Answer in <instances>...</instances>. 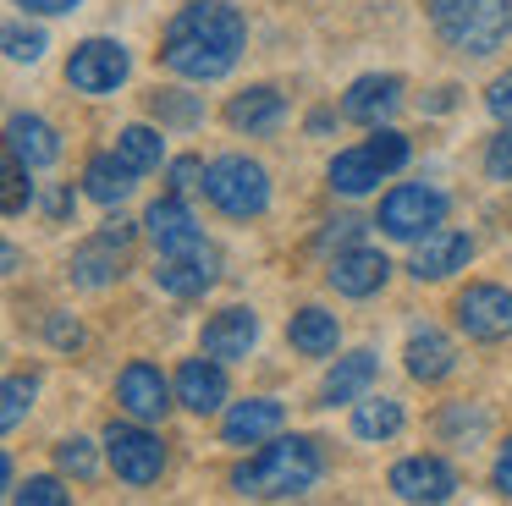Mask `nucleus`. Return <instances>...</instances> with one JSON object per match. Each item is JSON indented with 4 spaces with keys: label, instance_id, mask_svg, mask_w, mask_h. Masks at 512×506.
Listing matches in <instances>:
<instances>
[{
    "label": "nucleus",
    "instance_id": "11",
    "mask_svg": "<svg viewBox=\"0 0 512 506\" xmlns=\"http://www.w3.org/2000/svg\"><path fill=\"white\" fill-rule=\"evenodd\" d=\"M116 402H122L127 418L155 424V418H166V407H171V385H166V374H160L155 363L133 358L122 369V380H116Z\"/></svg>",
    "mask_w": 512,
    "mask_h": 506
},
{
    "label": "nucleus",
    "instance_id": "27",
    "mask_svg": "<svg viewBox=\"0 0 512 506\" xmlns=\"http://www.w3.org/2000/svg\"><path fill=\"white\" fill-rule=\"evenodd\" d=\"M116 154H122V160L133 165L138 176H144V171H160V160H166V138H160L155 127H144V121H133V127L116 132Z\"/></svg>",
    "mask_w": 512,
    "mask_h": 506
},
{
    "label": "nucleus",
    "instance_id": "42",
    "mask_svg": "<svg viewBox=\"0 0 512 506\" xmlns=\"http://www.w3.org/2000/svg\"><path fill=\"white\" fill-rule=\"evenodd\" d=\"M155 105H160V116H177V121L199 116V105H182V99H155Z\"/></svg>",
    "mask_w": 512,
    "mask_h": 506
},
{
    "label": "nucleus",
    "instance_id": "34",
    "mask_svg": "<svg viewBox=\"0 0 512 506\" xmlns=\"http://www.w3.org/2000/svg\"><path fill=\"white\" fill-rule=\"evenodd\" d=\"M485 171L496 176V182H512V121L490 138V149H485Z\"/></svg>",
    "mask_w": 512,
    "mask_h": 506
},
{
    "label": "nucleus",
    "instance_id": "12",
    "mask_svg": "<svg viewBox=\"0 0 512 506\" xmlns=\"http://www.w3.org/2000/svg\"><path fill=\"white\" fill-rule=\"evenodd\" d=\"M397 105H402V77L391 72H369L342 94V116L358 121V127H386L397 116Z\"/></svg>",
    "mask_w": 512,
    "mask_h": 506
},
{
    "label": "nucleus",
    "instance_id": "23",
    "mask_svg": "<svg viewBox=\"0 0 512 506\" xmlns=\"http://www.w3.org/2000/svg\"><path fill=\"white\" fill-rule=\"evenodd\" d=\"M281 116H287V99H281L270 83L243 88V94L226 105V121H232L237 132H270V127H281Z\"/></svg>",
    "mask_w": 512,
    "mask_h": 506
},
{
    "label": "nucleus",
    "instance_id": "2",
    "mask_svg": "<svg viewBox=\"0 0 512 506\" xmlns=\"http://www.w3.org/2000/svg\"><path fill=\"white\" fill-rule=\"evenodd\" d=\"M320 468V446L309 435H270V446H259L248 462L232 468V490L243 501H292L314 490Z\"/></svg>",
    "mask_w": 512,
    "mask_h": 506
},
{
    "label": "nucleus",
    "instance_id": "33",
    "mask_svg": "<svg viewBox=\"0 0 512 506\" xmlns=\"http://www.w3.org/2000/svg\"><path fill=\"white\" fill-rule=\"evenodd\" d=\"M45 28H23V22H12V28H6V55H12V61H39V55H45Z\"/></svg>",
    "mask_w": 512,
    "mask_h": 506
},
{
    "label": "nucleus",
    "instance_id": "30",
    "mask_svg": "<svg viewBox=\"0 0 512 506\" xmlns=\"http://www.w3.org/2000/svg\"><path fill=\"white\" fill-rule=\"evenodd\" d=\"M34 396H39L34 374H12V380H6V396H0V402H6V407H0V424L17 429V424H23V413L34 407Z\"/></svg>",
    "mask_w": 512,
    "mask_h": 506
},
{
    "label": "nucleus",
    "instance_id": "4",
    "mask_svg": "<svg viewBox=\"0 0 512 506\" xmlns=\"http://www.w3.org/2000/svg\"><path fill=\"white\" fill-rule=\"evenodd\" d=\"M435 33L463 55H490L512 33V0H435Z\"/></svg>",
    "mask_w": 512,
    "mask_h": 506
},
{
    "label": "nucleus",
    "instance_id": "32",
    "mask_svg": "<svg viewBox=\"0 0 512 506\" xmlns=\"http://www.w3.org/2000/svg\"><path fill=\"white\" fill-rule=\"evenodd\" d=\"M12 501H23V506H67L72 495L61 490V479H50V473H39V479L17 484V490H12Z\"/></svg>",
    "mask_w": 512,
    "mask_h": 506
},
{
    "label": "nucleus",
    "instance_id": "6",
    "mask_svg": "<svg viewBox=\"0 0 512 506\" xmlns=\"http://www.w3.org/2000/svg\"><path fill=\"white\" fill-rule=\"evenodd\" d=\"M446 220V193L441 187H424V182H402L380 198V220L375 226L397 242H419L424 231H435Z\"/></svg>",
    "mask_w": 512,
    "mask_h": 506
},
{
    "label": "nucleus",
    "instance_id": "18",
    "mask_svg": "<svg viewBox=\"0 0 512 506\" xmlns=\"http://www.w3.org/2000/svg\"><path fill=\"white\" fill-rule=\"evenodd\" d=\"M155 286L171 297H204L215 286V248L199 242V248H188V253H166L160 270H155Z\"/></svg>",
    "mask_w": 512,
    "mask_h": 506
},
{
    "label": "nucleus",
    "instance_id": "16",
    "mask_svg": "<svg viewBox=\"0 0 512 506\" xmlns=\"http://www.w3.org/2000/svg\"><path fill=\"white\" fill-rule=\"evenodd\" d=\"M386 275H391V259L380 248H342L331 259V270H325V281L342 297H375L386 286Z\"/></svg>",
    "mask_w": 512,
    "mask_h": 506
},
{
    "label": "nucleus",
    "instance_id": "37",
    "mask_svg": "<svg viewBox=\"0 0 512 506\" xmlns=\"http://www.w3.org/2000/svg\"><path fill=\"white\" fill-rule=\"evenodd\" d=\"M490 479H496V495H507V501H512V435L501 440V451H496V468H490Z\"/></svg>",
    "mask_w": 512,
    "mask_h": 506
},
{
    "label": "nucleus",
    "instance_id": "1",
    "mask_svg": "<svg viewBox=\"0 0 512 506\" xmlns=\"http://www.w3.org/2000/svg\"><path fill=\"white\" fill-rule=\"evenodd\" d=\"M248 39V22L237 6L226 0H193L171 17L166 44H160V61L171 66L177 77H193V83H215L237 66Z\"/></svg>",
    "mask_w": 512,
    "mask_h": 506
},
{
    "label": "nucleus",
    "instance_id": "39",
    "mask_svg": "<svg viewBox=\"0 0 512 506\" xmlns=\"http://www.w3.org/2000/svg\"><path fill=\"white\" fill-rule=\"evenodd\" d=\"M358 231H364V220L342 215V220H331V231H325V237H320V248H336V242H353Z\"/></svg>",
    "mask_w": 512,
    "mask_h": 506
},
{
    "label": "nucleus",
    "instance_id": "25",
    "mask_svg": "<svg viewBox=\"0 0 512 506\" xmlns=\"http://www.w3.org/2000/svg\"><path fill=\"white\" fill-rule=\"evenodd\" d=\"M287 341L303 358H325V352H336L342 330H336V314H325V308H298L292 325H287Z\"/></svg>",
    "mask_w": 512,
    "mask_h": 506
},
{
    "label": "nucleus",
    "instance_id": "41",
    "mask_svg": "<svg viewBox=\"0 0 512 506\" xmlns=\"http://www.w3.org/2000/svg\"><path fill=\"white\" fill-rule=\"evenodd\" d=\"M23 11H39V17H61V11H78V0H17Z\"/></svg>",
    "mask_w": 512,
    "mask_h": 506
},
{
    "label": "nucleus",
    "instance_id": "21",
    "mask_svg": "<svg viewBox=\"0 0 512 506\" xmlns=\"http://www.w3.org/2000/svg\"><path fill=\"white\" fill-rule=\"evenodd\" d=\"M375 374H380V358H375V352H347V358H336V369L325 374L320 402H325V407H336V402H358V396H369Z\"/></svg>",
    "mask_w": 512,
    "mask_h": 506
},
{
    "label": "nucleus",
    "instance_id": "24",
    "mask_svg": "<svg viewBox=\"0 0 512 506\" xmlns=\"http://www.w3.org/2000/svg\"><path fill=\"white\" fill-rule=\"evenodd\" d=\"M138 171L122 160V154H94L89 165H83V193L94 198V204H122L127 193H133Z\"/></svg>",
    "mask_w": 512,
    "mask_h": 506
},
{
    "label": "nucleus",
    "instance_id": "7",
    "mask_svg": "<svg viewBox=\"0 0 512 506\" xmlns=\"http://www.w3.org/2000/svg\"><path fill=\"white\" fill-rule=\"evenodd\" d=\"M105 457H111L116 479L127 484H155L160 473H166V446H160V435H149L138 418H127V424H105Z\"/></svg>",
    "mask_w": 512,
    "mask_h": 506
},
{
    "label": "nucleus",
    "instance_id": "22",
    "mask_svg": "<svg viewBox=\"0 0 512 506\" xmlns=\"http://www.w3.org/2000/svg\"><path fill=\"white\" fill-rule=\"evenodd\" d=\"M402 358H408V374H413L419 385H435V380H446V374L457 369V347L441 336V330H430V325L413 330Z\"/></svg>",
    "mask_w": 512,
    "mask_h": 506
},
{
    "label": "nucleus",
    "instance_id": "35",
    "mask_svg": "<svg viewBox=\"0 0 512 506\" xmlns=\"http://www.w3.org/2000/svg\"><path fill=\"white\" fill-rule=\"evenodd\" d=\"M204 171H210V165H204L199 154L171 160V193H193V187H204Z\"/></svg>",
    "mask_w": 512,
    "mask_h": 506
},
{
    "label": "nucleus",
    "instance_id": "20",
    "mask_svg": "<svg viewBox=\"0 0 512 506\" xmlns=\"http://www.w3.org/2000/svg\"><path fill=\"white\" fill-rule=\"evenodd\" d=\"M6 149L17 154V160L28 165V171H45V165L61 160V138L56 127H50L45 116H28V110H17L12 121H6Z\"/></svg>",
    "mask_w": 512,
    "mask_h": 506
},
{
    "label": "nucleus",
    "instance_id": "5",
    "mask_svg": "<svg viewBox=\"0 0 512 506\" xmlns=\"http://www.w3.org/2000/svg\"><path fill=\"white\" fill-rule=\"evenodd\" d=\"M204 198L232 220H254V215H265V204H270V176H265V165L248 160V154H221V160H210V171H204Z\"/></svg>",
    "mask_w": 512,
    "mask_h": 506
},
{
    "label": "nucleus",
    "instance_id": "36",
    "mask_svg": "<svg viewBox=\"0 0 512 506\" xmlns=\"http://www.w3.org/2000/svg\"><path fill=\"white\" fill-rule=\"evenodd\" d=\"M485 105H490V116H496V121H512V72H501L496 83H490Z\"/></svg>",
    "mask_w": 512,
    "mask_h": 506
},
{
    "label": "nucleus",
    "instance_id": "26",
    "mask_svg": "<svg viewBox=\"0 0 512 506\" xmlns=\"http://www.w3.org/2000/svg\"><path fill=\"white\" fill-rule=\"evenodd\" d=\"M397 429H402V402H391V396H358V407H353L358 440H391Z\"/></svg>",
    "mask_w": 512,
    "mask_h": 506
},
{
    "label": "nucleus",
    "instance_id": "31",
    "mask_svg": "<svg viewBox=\"0 0 512 506\" xmlns=\"http://www.w3.org/2000/svg\"><path fill=\"white\" fill-rule=\"evenodd\" d=\"M56 468L72 473V479H94V473H100V457H94V446L83 435H67L56 446Z\"/></svg>",
    "mask_w": 512,
    "mask_h": 506
},
{
    "label": "nucleus",
    "instance_id": "15",
    "mask_svg": "<svg viewBox=\"0 0 512 506\" xmlns=\"http://www.w3.org/2000/svg\"><path fill=\"white\" fill-rule=\"evenodd\" d=\"M144 231H149V242L160 248V259H166V253H188V248H199V242H204L193 209L182 204V193L155 198V204H149V215H144Z\"/></svg>",
    "mask_w": 512,
    "mask_h": 506
},
{
    "label": "nucleus",
    "instance_id": "13",
    "mask_svg": "<svg viewBox=\"0 0 512 506\" xmlns=\"http://www.w3.org/2000/svg\"><path fill=\"white\" fill-rule=\"evenodd\" d=\"M281 424H287V407L276 396H248V402L226 407L221 435H226V446H265L270 435H281Z\"/></svg>",
    "mask_w": 512,
    "mask_h": 506
},
{
    "label": "nucleus",
    "instance_id": "19",
    "mask_svg": "<svg viewBox=\"0 0 512 506\" xmlns=\"http://www.w3.org/2000/svg\"><path fill=\"white\" fill-rule=\"evenodd\" d=\"M254 341H259V314L254 308H221V314L204 325L199 352H210V358H221V363H237V358L254 352Z\"/></svg>",
    "mask_w": 512,
    "mask_h": 506
},
{
    "label": "nucleus",
    "instance_id": "3",
    "mask_svg": "<svg viewBox=\"0 0 512 506\" xmlns=\"http://www.w3.org/2000/svg\"><path fill=\"white\" fill-rule=\"evenodd\" d=\"M402 165H408V138H402L397 127H369V138L336 154L325 176H331L336 193L364 198V193H375L391 171H402Z\"/></svg>",
    "mask_w": 512,
    "mask_h": 506
},
{
    "label": "nucleus",
    "instance_id": "38",
    "mask_svg": "<svg viewBox=\"0 0 512 506\" xmlns=\"http://www.w3.org/2000/svg\"><path fill=\"white\" fill-rule=\"evenodd\" d=\"M50 341H56V347H83V330H78V319H67V314H50Z\"/></svg>",
    "mask_w": 512,
    "mask_h": 506
},
{
    "label": "nucleus",
    "instance_id": "40",
    "mask_svg": "<svg viewBox=\"0 0 512 506\" xmlns=\"http://www.w3.org/2000/svg\"><path fill=\"white\" fill-rule=\"evenodd\" d=\"M100 242H111V248H127V242H133V220L111 215V220H105V231H100Z\"/></svg>",
    "mask_w": 512,
    "mask_h": 506
},
{
    "label": "nucleus",
    "instance_id": "9",
    "mask_svg": "<svg viewBox=\"0 0 512 506\" xmlns=\"http://www.w3.org/2000/svg\"><path fill=\"white\" fill-rule=\"evenodd\" d=\"M127 72H133V61L116 39H83L67 61V83L78 94H116L127 83Z\"/></svg>",
    "mask_w": 512,
    "mask_h": 506
},
{
    "label": "nucleus",
    "instance_id": "17",
    "mask_svg": "<svg viewBox=\"0 0 512 506\" xmlns=\"http://www.w3.org/2000/svg\"><path fill=\"white\" fill-rule=\"evenodd\" d=\"M468 259H474V242H468L463 231L435 226V231H424V237L413 242V264H408V270L419 275V281H446V275L463 270Z\"/></svg>",
    "mask_w": 512,
    "mask_h": 506
},
{
    "label": "nucleus",
    "instance_id": "10",
    "mask_svg": "<svg viewBox=\"0 0 512 506\" xmlns=\"http://www.w3.org/2000/svg\"><path fill=\"white\" fill-rule=\"evenodd\" d=\"M391 490L402 495V501H452L457 495V473L446 457H430V451H419V457H402L397 468H391Z\"/></svg>",
    "mask_w": 512,
    "mask_h": 506
},
{
    "label": "nucleus",
    "instance_id": "14",
    "mask_svg": "<svg viewBox=\"0 0 512 506\" xmlns=\"http://www.w3.org/2000/svg\"><path fill=\"white\" fill-rule=\"evenodd\" d=\"M177 402L188 407V413L210 418L226 407V369L221 358H210V352H199V358H182L177 369Z\"/></svg>",
    "mask_w": 512,
    "mask_h": 506
},
{
    "label": "nucleus",
    "instance_id": "8",
    "mask_svg": "<svg viewBox=\"0 0 512 506\" xmlns=\"http://www.w3.org/2000/svg\"><path fill=\"white\" fill-rule=\"evenodd\" d=\"M457 330L468 341H507L512 336V292L496 281H474L457 292Z\"/></svg>",
    "mask_w": 512,
    "mask_h": 506
},
{
    "label": "nucleus",
    "instance_id": "28",
    "mask_svg": "<svg viewBox=\"0 0 512 506\" xmlns=\"http://www.w3.org/2000/svg\"><path fill=\"white\" fill-rule=\"evenodd\" d=\"M111 275H116L111 242H89V248L72 253V281H78V286H105Z\"/></svg>",
    "mask_w": 512,
    "mask_h": 506
},
{
    "label": "nucleus",
    "instance_id": "29",
    "mask_svg": "<svg viewBox=\"0 0 512 506\" xmlns=\"http://www.w3.org/2000/svg\"><path fill=\"white\" fill-rule=\"evenodd\" d=\"M0 182H6V193H0V209H6V215H23V209L34 204V187H28V165L17 160L12 149H6V171H0Z\"/></svg>",
    "mask_w": 512,
    "mask_h": 506
}]
</instances>
